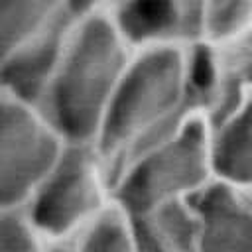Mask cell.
<instances>
[{"label": "cell", "mask_w": 252, "mask_h": 252, "mask_svg": "<svg viewBox=\"0 0 252 252\" xmlns=\"http://www.w3.org/2000/svg\"><path fill=\"white\" fill-rule=\"evenodd\" d=\"M193 116L189 47L136 51L96 140L110 179L142 154L171 138Z\"/></svg>", "instance_id": "1"}, {"label": "cell", "mask_w": 252, "mask_h": 252, "mask_svg": "<svg viewBox=\"0 0 252 252\" xmlns=\"http://www.w3.org/2000/svg\"><path fill=\"white\" fill-rule=\"evenodd\" d=\"M134 49L108 16L71 22L43 114L75 144H96Z\"/></svg>", "instance_id": "2"}, {"label": "cell", "mask_w": 252, "mask_h": 252, "mask_svg": "<svg viewBox=\"0 0 252 252\" xmlns=\"http://www.w3.org/2000/svg\"><path fill=\"white\" fill-rule=\"evenodd\" d=\"M215 181L211 130L203 116H193L179 132L159 142L114 179V205L128 217L158 207L193 201Z\"/></svg>", "instance_id": "3"}, {"label": "cell", "mask_w": 252, "mask_h": 252, "mask_svg": "<svg viewBox=\"0 0 252 252\" xmlns=\"http://www.w3.org/2000/svg\"><path fill=\"white\" fill-rule=\"evenodd\" d=\"M112 205V179L100 150L96 144L71 142L20 211L49 242L69 244Z\"/></svg>", "instance_id": "4"}, {"label": "cell", "mask_w": 252, "mask_h": 252, "mask_svg": "<svg viewBox=\"0 0 252 252\" xmlns=\"http://www.w3.org/2000/svg\"><path fill=\"white\" fill-rule=\"evenodd\" d=\"M69 144L41 108L0 96V211L24 209Z\"/></svg>", "instance_id": "5"}, {"label": "cell", "mask_w": 252, "mask_h": 252, "mask_svg": "<svg viewBox=\"0 0 252 252\" xmlns=\"http://www.w3.org/2000/svg\"><path fill=\"white\" fill-rule=\"evenodd\" d=\"M110 20L134 51L201 43L199 0H120Z\"/></svg>", "instance_id": "6"}, {"label": "cell", "mask_w": 252, "mask_h": 252, "mask_svg": "<svg viewBox=\"0 0 252 252\" xmlns=\"http://www.w3.org/2000/svg\"><path fill=\"white\" fill-rule=\"evenodd\" d=\"M71 20L63 18L51 28L0 51V96L41 106L57 73Z\"/></svg>", "instance_id": "7"}, {"label": "cell", "mask_w": 252, "mask_h": 252, "mask_svg": "<svg viewBox=\"0 0 252 252\" xmlns=\"http://www.w3.org/2000/svg\"><path fill=\"white\" fill-rule=\"evenodd\" d=\"M201 252H252V193L215 179L195 199Z\"/></svg>", "instance_id": "8"}, {"label": "cell", "mask_w": 252, "mask_h": 252, "mask_svg": "<svg viewBox=\"0 0 252 252\" xmlns=\"http://www.w3.org/2000/svg\"><path fill=\"white\" fill-rule=\"evenodd\" d=\"M209 130L215 179L252 189V93Z\"/></svg>", "instance_id": "9"}, {"label": "cell", "mask_w": 252, "mask_h": 252, "mask_svg": "<svg viewBox=\"0 0 252 252\" xmlns=\"http://www.w3.org/2000/svg\"><path fill=\"white\" fill-rule=\"evenodd\" d=\"M128 219L138 252H201L193 201L158 207Z\"/></svg>", "instance_id": "10"}, {"label": "cell", "mask_w": 252, "mask_h": 252, "mask_svg": "<svg viewBox=\"0 0 252 252\" xmlns=\"http://www.w3.org/2000/svg\"><path fill=\"white\" fill-rule=\"evenodd\" d=\"M201 43L228 49L252 33V0H199Z\"/></svg>", "instance_id": "11"}, {"label": "cell", "mask_w": 252, "mask_h": 252, "mask_svg": "<svg viewBox=\"0 0 252 252\" xmlns=\"http://www.w3.org/2000/svg\"><path fill=\"white\" fill-rule=\"evenodd\" d=\"M63 18H67L63 0H0V51L51 28Z\"/></svg>", "instance_id": "12"}, {"label": "cell", "mask_w": 252, "mask_h": 252, "mask_svg": "<svg viewBox=\"0 0 252 252\" xmlns=\"http://www.w3.org/2000/svg\"><path fill=\"white\" fill-rule=\"evenodd\" d=\"M67 252H138L128 215L112 205L67 244Z\"/></svg>", "instance_id": "13"}, {"label": "cell", "mask_w": 252, "mask_h": 252, "mask_svg": "<svg viewBox=\"0 0 252 252\" xmlns=\"http://www.w3.org/2000/svg\"><path fill=\"white\" fill-rule=\"evenodd\" d=\"M22 211H0V252H61Z\"/></svg>", "instance_id": "14"}, {"label": "cell", "mask_w": 252, "mask_h": 252, "mask_svg": "<svg viewBox=\"0 0 252 252\" xmlns=\"http://www.w3.org/2000/svg\"><path fill=\"white\" fill-rule=\"evenodd\" d=\"M120 0H63V12L71 22L108 16Z\"/></svg>", "instance_id": "15"}, {"label": "cell", "mask_w": 252, "mask_h": 252, "mask_svg": "<svg viewBox=\"0 0 252 252\" xmlns=\"http://www.w3.org/2000/svg\"><path fill=\"white\" fill-rule=\"evenodd\" d=\"M228 61L234 65V69L238 71L242 83L248 87V91H252V49L246 45H236V47H228V49H220Z\"/></svg>", "instance_id": "16"}, {"label": "cell", "mask_w": 252, "mask_h": 252, "mask_svg": "<svg viewBox=\"0 0 252 252\" xmlns=\"http://www.w3.org/2000/svg\"><path fill=\"white\" fill-rule=\"evenodd\" d=\"M248 191H250V193H252V189H248Z\"/></svg>", "instance_id": "17"}]
</instances>
